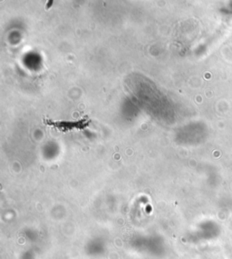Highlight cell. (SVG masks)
I'll return each mask as SVG.
<instances>
[{"mask_svg": "<svg viewBox=\"0 0 232 259\" xmlns=\"http://www.w3.org/2000/svg\"><path fill=\"white\" fill-rule=\"evenodd\" d=\"M53 3H54V0H47V3H46V9L51 8V7L53 5Z\"/></svg>", "mask_w": 232, "mask_h": 259, "instance_id": "cell-1", "label": "cell"}]
</instances>
